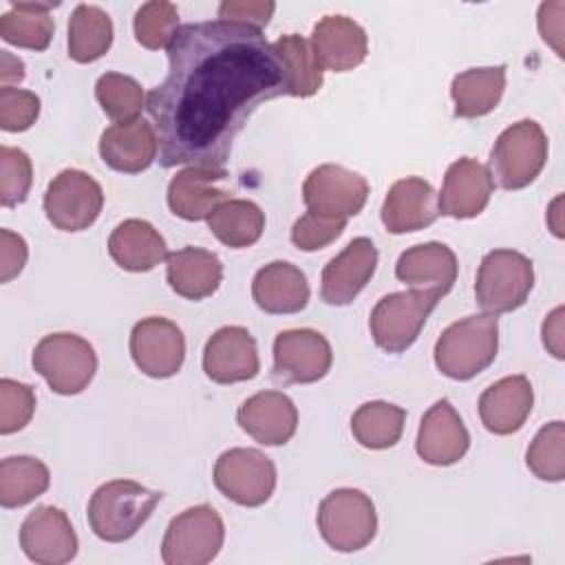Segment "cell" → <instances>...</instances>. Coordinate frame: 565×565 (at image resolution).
Segmentation results:
<instances>
[{"instance_id":"obj_10","label":"cell","mask_w":565,"mask_h":565,"mask_svg":"<svg viewBox=\"0 0 565 565\" xmlns=\"http://www.w3.org/2000/svg\"><path fill=\"white\" fill-rule=\"evenodd\" d=\"M216 490L243 508L267 503L276 490V466L258 448H230L214 463Z\"/></svg>"},{"instance_id":"obj_20","label":"cell","mask_w":565,"mask_h":565,"mask_svg":"<svg viewBox=\"0 0 565 565\" xmlns=\"http://www.w3.org/2000/svg\"><path fill=\"white\" fill-rule=\"evenodd\" d=\"M494 183L488 166L472 157H461L448 166L437 194L439 214L452 218H475L479 216L492 196Z\"/></svg>"},{"instance_id":"obj_19","label":"cell","mask_w":565,"mask_h":565,"mask_svg":"<svg viewBox=\"0 0 565 565\" xmlns=\"http://www.w3.org/2000/svg\"><path fill=\"white\" fill-rule=\"evenodd\" d=\"M470 448V435L450 404V399L441 397L437 399L422 417L415 450L419 459H424L430 466H452Z\"/></svg>"},{"instance_id":"obj_4","label":"cell","mask_w":565,"mask_h":565,"mask_svg":"<svg viewBox=\"0 0 565 565\" xmlns=\"http://www.w3.org/2000/svg\"><path fill=\"white\" fill-rule=\"evenodd\" d=\"M547 137L534 119L508 126L490 150V177L503 190H523L547 163Z\"/></svg>"},{"instance_id":"obj_13","label":"cell","mask_w":565,"mask_h":565,"mask_svg":"<svg viewBox=\"0 0 565 565\" xmlns=\"http://www.w3.org/2000/svg\"><path fill=\"white\" fill-rule=\"evenodd\" d=\"M333 364L329 340L316 329H287L274 340V377L285 384H313Z\"/></svg>"},{"instance_id":"obj_42","label":"cell","mask_w":565,"mask_h":565,"mask_svg":"<svg viewBox=\"0 0 565 565\" xmlns=\"http://www.w3.org/2000/svg\"><path fill=\"white\" fill-rule=\"evenodd\" d=\"M347 227V218H333L307 210L291 227V243L302 252H318L331 245Z\"/></svg>"},{"instance_id":"obj_48","label":"cell","mask_w":565,"mask_h":565,"mask_svg":"<svg viewBox=\"0 0 565 565\" xmlns=\"http://www.w3.org/2000/svg\"><path fill=\"white\" fill-rule=\"evenodd\" d=\"M24 62L9 51H0V82L2 86L20 84L24 79Z\"/></svg>"},{"instance_id":"obj_8","label":"cell","mask_w":565,"mask_h":565,"mask_svg":"<svg viewBox=\"0 0 565 565\" xmlns=\"http://www.w3.org/2000/svg\"><path fill=\"white\" fill-rule=\"evenodd\" d=\"M31 364L53 393L77 395L95 377L97 353L93 344L77 333H49L35 344Z\"/></svg>"},{"instance_id":"obj_33","label":"cell","mask_w":565,"mask_h":565,"mask_svg":"<svg viewBox=\"0 0 565 565\" xmlns=\"http://www.w3.org/2000/svg\"><path fill=\"white\" fill-rule=\"evenodd\" d=\"M51 486V472L44 461L29 455L4 457L0 461V505L4 510L22 508L44 494Z\"/></svg>"},{"instance_id":"obj_31","label":"cell","mask_w":565,"mask_h":565,"mask_svg":"<svg viewBox=\"0 0 565 565\" xmlns=\"http://www.w3.org/2000/svg\"><path fill=\"white\" fill-rule=\"evenodd\" d=\"M53 7L57 2H11V9L0 15V38L18 49L46 51L55 33Z\"/></svg>"},{"instance_id":"obj_29","label":"cell","mask_w":565,"mask_h":565,"mask_svg":"<svg viewBox=\"0 0 565 565\" xmlns=\"http://www.w3.org/2000/svg\"><path fill=\"white\" fill-rule=\"evenodd\" d=\"M108 254L124 271H150L168 258L163 236L143 218L121 221L108 236Z\"/></svg>"},{"instance_id":"obj_15","label":"cell","mask_w":565,"mask_h":565,"mask_svg":"<svg viewBox=\"0 0 565 565\" xmlns=\"http://www.w3.org/2000/svg\"><path fill=\"white\" fill-rule=\"evenodd\" d=\"M230 172L225 168L185 166L168 183V207L183 221H207L230 199Z\"/></svg>"},{"instance_id":"obj_43","label":"cell","mask_w":565,"mask_h":565,"mask_svg":"<svg viewBox=\"0 0 565 565\" xmlns=\"http://www.w3.org/2000/svg\"><path fill=\"white\" fill-rule=\"evenodd\" d=\"M40 117V97L24 88H0V128L4 132L29 130Z\"/></svg>"},{"instance_id":"obj_16","label":"cell","mask_w":565,"mask_h":565,"mask_svg":"<svg viewBox=\"0 0 565 565\" xmlns=\"http://www.w3.org/2000/svg\"><path fill=\"white\" fill-rule=\"evenodd\" d=\"M77 534L64 510L38 505L20 525V547L40 565H64L77 554Z\"/></svg>"},{"instance_id":"obj_27","label":"cell","mask_w":565,"mask_h":565,"mask_svg":"<svg viewBox=\"0 0 565 565\" xmlns=\"http://www.w3.org/2000/svg\"><path fill=\"white\" fill-rule=\"evenodd\" d=\"M307 276L287 260H271L254 274L252 298L265 313H298L309 302Z\"/></svg>"},{"instance_id":"obj_21","label":"cell","mask_w":565,"mask_h":565,"mask_svg":"<svg viewBox=\"0 0 565 565\" xmlns=\"http://www.w3.org/2000/svg\"><path fill=\"white\" fill-rule=\"evenodd\" d=\"M320 68L347 73L360 66L369 53L366 31L347 15H324L316 22L309 40Z\"/></svg>"},{"instance_id":"obj_39","label":"cell","mask_w":565,"mask_h":565,"mask_svg":"<svg viewBox=\"0 0 565 565\" xmlns=\"http://www.w3.org/2000/svg\"><path fill=\"white\" fill-rule=\"evenodd\" d=\"M135 40L150 49H168L179 31V9L168 0H150L135 13Z\"/></svg>"},{"instance_id":"obj_38","label":"cell","mask_w":565,"mask_h":565,"mask_svg":"<svg viewBox=\"0 0 565 565\" xmlns=\"http://www.w3.org/2000/svg\"><path fill=\"white\" fill-rule=\"evenodd\" d=\"M525 463L541 481L558 483L565 479V424L561 419L545 424L525 452Z\"/></svg>"},{"instance_id":"obj_40","label":"cell","mask_w":565,"mask_h":565,"mask_svg":"<svg viewBox=\"0 0 565 565\" xmlns=\"http://www.w3.org/2000/svg\"><path fill=\"white\" fill-rule=\"evenodd\" d=\"M33 183V163L29 154L13 146H0V203L15 207L26 201Z\"/></svg>"},{"instance_id":"obj_36","label":"cell","mask_w":565,"mask_h":565,"mask_svg":"<svg viewBox=\"0 0 565 565\" xmlns=\"http://www.w3.org/2000/svg\"><path fill=\"white\" fill-rule=\"evenodd\" d=\"M271 46L287 73V95L311 97L322 88V68L313 55L309 40L289 33L280 35Z\"/></svg>"},{"instance_id":"obj_25","label":"cell","mask_w":565,"mask_h":565,"mask_svg":"<svg viewBox=\"0 0 565 565\" xmlns=\"http://www.w3.org/2000/svg\"><path fill=\"white\" fill-rule=\"evenodd\" d=\"M534 406V388L525 375H508L490 384L479 397V417L486 430L512 435L523 428Z\"/></svg>"},{"instance_id":"obj_18","label":"cell","mask_w":565,"mask_h":565,"mask_svg":"<svg viewBox=\"0 0 565 565\" xmlns=\"http://www.w3.org/2000/svg\"><path fill=\"white\" fill-rule=\"evenodd\" d=\"M203 371L216 384L254 380L260 371L254 335L245 327H221L203 349Z\"/></svg>"},{"instance_id":"obj_28","label":"cell","mask_w":565,"mask_h":565,"mask_svg":"<svg viewBox=\"0 0 565 565\" xmlns=\"http://www.w3.org/2000/svg\"><path fill=\"white\" fill-rule=\"evenodd\" d=\"M166 278L177 296L188 300H203L218 289L223 280V265L210 249L181 247L168 254Z\"/></svg>"},{"instance_id":"obj_35","label":"cell","mask_w":565,"mask_h":565,"mask_svg":"<svg viewBox=\"0 0 565 565\" xmlns=\"http://www.w3.org/2000/svg\"><path fill=\"white\" fill-rule=\"evenodd\" d=\"M406 411L391 402H364L351 415V433L355 441L369 450L393 448L404 433Z\"/></svg>"},{"instance_id":"obj_46","label":"cell","mask_w":565,"mask_h":565,"mask_svg":"<svg viewBox=\"0 0 565 565\" xmlns=\"http://www.w3.org/2000/svg\"><path fill=\"white\" fill-rule=\"evenodd\" d=\"M565 2L554 0V2H543L539 7V33L543 38L545 44H550L554 49V53L558 57L565 55V46H563V38H565Z\"/></svg>"},{"instance_id":"obj_32","label":"cell","mask_w":565,"mask_h":565,"mask_svg":"<svg viewBox=\"0 0 565 565\" xmlns=\"http://www.w3.org/2000/svg\"><path fill=\"white\" fill-rule=\"evenodd\" d=\"M113 44V20L95 4H77L68 18V57L90 64L108 53Z\"/></svg>"},{"instance_id":"obj_3","label":"cell","mask_w":565,"mask_h":565,"mask_svg":"<svg viewBox=\"0 0 565 565\" xmlns=\"http://www.w3.org/2000/svg\"><path fill=\"white\" fill-rule=\"evenodd\" d=\"M499 351V318L475 313L448 324L435 342V366L450 380L466 382L486 371Z\"/></svg>"},{"instance_id":"obj_14","label":"cell","mask_w":565,"mask_h":565,"mask_svg":"<svg viewBox=\"0 0 565 565\" xmlns=\"http://www.w3.org/2000/svg\"><path fill=\"white\" fill-rule=\"evenodd\" d=\"M130 355L143 375L154 380L172 377L185 360L183 331L168 318H143L130 331Z\"/></svg>"},{"instance_id":"obj_26","label":"cell","mask_w":565,"mask_h":565,"mask_svg":"<svg viewBox=\"0 0 565 565\" xmlns=\"http://www.w3.org/2000/svg\"><path fill=\"white\" fill-rule=\"evenodd\" d=\"M457 271L459 265L455 252L437 241L408 247L395 263L397 280L413 289L437 291L441 298L452 289Z\"/></svg>"},{"instance_id":"obj_49","label":"cell","mask_w":565,"mask_h":565,"mask_svg":"<svg viewBox=\"0 0 565 565\" xmlns=\"http://www.w3.org/2000/svg\"><path fill=\"white\" fill-rule=\"evenodd\" d=\"M561 203H563V196L558 194L554 201H552V205H550V210H547V225H550V230L554 232V236L556 238H563V223H561Z\"/></svg>"},{"instance_id":"obj_1","label":"cell","mask_w":565,"mask_h":565,"mask_svg":"<svg viewBox=\"0 0 565 565\" xmlns=\"http://www.w3.org/2000/svg\"><path fill=\"white\" fill-rule=\"evenodd\" d=\"M166 79L146 95L159 166L225 168L252 113L287 95V73L260 29L207 20L179 26Z\"/></svg>"},{"instance_id":"obj_47","label":"cell","mask_w":565,"mask_h":565,"mask_svg":"<svg viewBox=\"0 0 565 565\" xmlns=\"http://www.w3.org/2000/svg\"><path fill=\"white\" fill-rule=\"evenodd\" d=\"M563 318H565V309L556 307L552 309L541 327V335H543V347L556 358L563 360L565 358V349H563Z\"/></svg>"},{"instance_id":"obj_5","label":"cell","mask_w":565,"mask_h":565,"mask_svg":"<svg viewBox=\"0 0 565 565\" xmlns=\"http://www.w3.org/2000/svg\"><path fill=\"white\" fill-rule=\"evenodd\" d=\"M318 530L335 552H360L377 534V512L371 497L358 488L331 490L318 505Z\"/></svg>"},{"instance_id":"obj_11","label":"cell","mask_w":565,"mask_h":565,"mask_svg":"<svg viewBox=\"0 0 565 565\" xmlns=\"http://www.w3.org/2000/svg\"><path fill=\"white\" fill-rule=\"evenodd\" d=\"M42 205L55 230L82 232L97 221L104 207V190L88 172L66 168L49 183Z\"/></svg>"},{"instance_id":"obj_2","label":"cell","mask_w":565,"mask_h":565,"mask_svg":"<svg viewBox=\"0 0 565 565\" xmlns=\"http://www.w3.org/2000/svg\"><path fill=\"white\" fill-rule=\"evenodd\" d=\"M161 497V492L132 479L106 481L88 501V525L97 539L106 543H124L150 519Z\"/></svg>"},{"instance_id":"obj_12","label":"cell","mask_w":565,"mask_h":565,"mask_svg":"<svg viewBox=\"0 0 565 565\" xmlns=\"http://www.w3.org/2000/svg\"><path fill=\"white\" fill-rule=\"evenodd\" d=\"M366 199V179L338 163H322L313 168L302 183V201L307 210L333 218L360 214Z\"/></svg>"},{"instance_id":"obj_23","label":"cell","mask_w":565,"mask_h":565,"mask_svg":"<svg viewBox=\"0 0 565 565\" xmlns=\"http://www.w3.org/2000/svg\"><path fill=\"white\" fill-rule=\"evenodd\" d=\"M159 154V139L154 126L141 117L108 126L99 137L102 161L124 174L148 170Z\"/></svg>"},{"instance_id":"obj_44","label":"cell","mask_w":565,"mask_h":565,"mask_svg":"<svg viewBox=\"0 0 565 565\" xmlns=\"http://www.w3.org/2000/svg\"><path fill=\"white\" fill-rule=\"evenodd\" d=\"M274 11L276 4L271 0H225L218 4V20L263 29Z\"/></svg>"},{"instance_id":"obj_6","label":"cell","mask_w":565,"mask_h":565,"mask_svg":"<svg viewBox=\"0 0 565 565\" xmlns=\"http://www.w3.org/2000/svg\"><path fill=\"white\" fill-rule=\"evenodd\" d=\"M534 287V263L516 249H492L481 258L475 298L486 313H510L525 305Z\"/></svg>"},{"instance_id":"obj_7","label":"cell","mask_w":565,"mask_h":565,"mask_svg":"<svg viewBox=\"0 0 565 565\" xmlns=\"http://www.w3.org/2000/svg\"><path fill=\"white\" fill-rule=\"evenodd\" d=\"M441 296L430 289H408L386 294L369 316L375 344L386 353H404L419 338L428 316Z\"/></svg>"},{"instance_id":"obj_9","label":"cell","mask_w":565,"mask_h":565,"mask_svg":"<svg viewBox=\"0 0 565 565\" xmlns=\"http://www.w3.org/2000/svg\"><path fill=\"white\" fill-rule=\"evenodd\" d=\"M225 541L221 514L207 505H192L179 512L166 527L161 561L166 565H205L214 561Z\"/></svg>"},{"instance_id":"obj_41","label":"cell","mask_w":565,"mask_h":565,"mask_svg":"<svg viewBox=\"0 0 565 565\" xmlns=\"http://www.w3.org/2000/svg\"><path fill=\"white\" fill-rule=\"evenodd\" d=\"M35 413V391L11 377L0 380V433L22 430Z\"/></svg>"},{"instance_id":"obj_30","label":"cell","mask_w":565,"mask_h":565,"mask_svg":"<svg viewBox=\"0 0 565 565\" xmlns=\"http://www.w3.org/2000/svg\"><path fill=\"white\" fill-rule=\"evenodd\" d=\"M505 90V66L468 68L452 77L450 97L455 115L461 119H477L492 113Z\"/></svg>"},{"instance_id":"obj_37","label":"cell","mask_w":565,"mask_h":565,"mask_svg":"<svg viewBox=\"0 0 565 565\" xmlns=\"http://www.w3.org/2000/svg\"><path fill=\"white\" fill-rule=\"evenodd\" d=\"M95 99L115 124L132 121L146 108V93L139 82L124 73H104L95 82Z\"/></svg>"},{"instance_id":"obj_45","label":"cell","mask_w":565,"mask_h":565,"mask_svg":"<svg viewBox=\"0 0 565 565\" xmlns=\"http://www.w3.org/2000/svg\"><path fill=\"white\" fill-rule=\"evenodd\" d=\"M26 258H29L26 241L20 234L2 227L0 230V282L13 280L24 269Z\"/></svg>"},{"instance_id":"obj_22","label":"cell","mask_w":565,"mask_h":565,"mask_svg":"<svg viewBox=\"0 0 565 565\" xmlns=\"http://www.w3.org/2000/svg\"><path fill=\"white\" fill-rule=\"evenodd\" d=\"M238 426L263 446H285L298 428V408L282 391H260L236 413Z\"/></svg>"},{"instance_id":"obj_17","label":"cell","mask_w":565,"mask_h":565,"mask_svg":"<svg viewBox=\"0 0 565 565\" xmlns=\"http://www.w3.org/2000/svg\"><path fill=\"white\" fill-rule=\"evenodd\" d=\"M377 267V247L371 238H353L338 256H333L320 278V298L331 307L351 305L369 285Z\"/></svg>"},{"instance_id":"obj_24","label":"cell","mask_w":565,"mask_h":565,"mask_svg":"<svg viewBox=\"0 0 565 565\" xmlns=\"http://www.w3.org/2000/svg\"><path fill=\"white\" fill-rule=\"evenodd\" d=\"M380 214L391 234L419 232L439 218L437 192L422 177L399 179L386 192Z\"/></svg>"},{"instance_id":"obj_34","label":"cell","mask_w":565,"mask_h":565,"mask_svg":"<svg viewBox=\"0 0 565 565\" xmlns=\"http://www.w3.org/2000/svg\"><path fill=\"white\" fill-rule=\"evenodd\" d=\"M210 232L227 247L254 245L265 230V212L249 199H227L207 216Z\"/></svg>"}]
</instances>
